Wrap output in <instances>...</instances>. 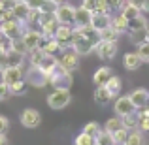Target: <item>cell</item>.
Returning a JSON list of instances; mask_svg holds the SVG:
<instances>
[{"label":"cell","mask_w":149,"mask_h":145,"mask_svg":"<svg viewBox=\"0 0 149 145\" xmlns=\"http://www.w3.org/2000/svg\"><path fill=\"white\" fill-rule=\"evenodd\" d=\"M19 121H21V124L25 128H38L42 123V115L38 109L34 108H26L21 111V117H19Z\"/></svg>","instance_id":"obj_8"},{"label":"cell","mask_w":149,"mask_h":145,"mask_svg":"<svg viewBox=\"0 0 149 145\" xmlns=\"http://www.w3.org/2000/svg\"><path fill=\"white\" fill-rule=\"evenodd\" d=\"M0 77H2V83L13 85L17 81L25 79V70H23V66H6L0 72Z\"/></svg>","instance_id":"obj_7"},{"label":"cell","mask_w":149,"mask_h":145,"mask_svg":"<svg viewBox=\"0 0 149 145\" xmlns=\"http://www.w3.org/2000/svg\"><path fill=\"white\" fill-rule=\"evenodd\" d=\"M25 81L30 85V87L42 89L49 83V76L40 68V66H30L29 70L25 72Z\"/></svg>","instance_id":"obj_3"},{"label":"cell","mask_w":149,"mask_h":145,"mask_svg":"<svg viewBox=\"0 0 149 145\" xmlns=\"http://www.w3.org/2000/svg\"><path fill=\"white\" fill-rule=\"evenodd\" d=\"M108 4L111 6V10H113V8H119V10H121V8L127 4V0H108Z\"/></svg>","instance_id":"obj_43"},{"label":"cell","mask_w":149,"mask_h":145,"mask_svg":"<svg viewBox=\"0 0 149 145\" xmlns=\"http://www.w3.org/2000/svg\"><path fill=\"white\" fill-rule=\"evenodd\" d=\"M95 53L98 55V58H102V60H111V58H115V55H117V42L100 40L98 44L95 45Z\"/></svg>","instance_id":"obj_9"},{"label":"cell","mask_w":149,"mask_h":145,"mask_svg":"<svg viewBox=\"0 0 149 145\" xmlns=\"http://www.w3.org/2000/svg\"><path fill=\"white\" fill-rule=\"evenodd\" d=\"M40 47L47 55H55V53H58V51H62V45L58 44L57 38H44V42H42Z\"/></svg>","instance_id":"obj_18"},{"label":"cell","mask_w":149,"mask_h":145,"mask_svg":"<svg viewBox=\"0 0 149 145\" xmlns=\"http://www.w3.org/2000/svg\"><path fill=\"white\" fill-rule=\"evenodd\" d=\"M74 145H96V142H95L93 136L81 132V134H77L76 138H74Z\"/></svg>","instance_id":"obj_35"},{"label":"cell","mask_w":149,"mask_h":145,"mask_svg":"<svg viewBox=\"0 0 149 145\" xmlns=\"http://www.w3.org/2000/svg\"><path fill=\"white\" fill-rule=\"evenodd\" d=\"M130 40L132 44H142V42L147 40V26H143V28H136V30H130Z\"/></svg>","instance_id":"obj_30"},{"label":"cell","mask_w":149,"mask_h":145,"mask_svg":"<svg viewBox=\"0 0 149 145\" xmlns=\"http://www.w3.org/2000/svg\"><path fill=\"white\" fill-rule=\"evenodd\" d=\"M95 142H96V145H115V143H117L111 132L104 130V128H102V132L95 138Z\"/></svg>","instance_id":"obj_27"},{"label":"cell","mask_w":149,"mask_h":145,"mask_svg":"<svg viewBox=\"0 0 149 145\" xmlns=\"http://www.w3.org/2000/svg\"><path fill=\"white\" fill-rule=\"evenodd\" d=\"M26 89H29V83H26L25 79L17 81V83L10 85V91H11V96H23L26 92Z\"/></svg>","instance_id":"obj_31"},{"label":"cell","mask_w":149,"mask_h":145,"mask_svg":"<svg viewBox=\"0 0 149 145\" xmlns=\"http://www.w3.org/2000/svg\"><path fill=\"white\" fill-rule=\"evenodd\" d=\"M121 13H123L128 21H132V19H136V17L142 15V8H138V6H134V4H128L127 2L123 8H121Z\"/></svg>","instance_id":"obj_24"},{"label":"cell","mask_w":149,"mask_h":145,"mask_svg":"<svg viewBox=\"0 0 149 145\" xmlns=\"http://www.w3.org/2000/svg\"><path fill=\"white\" fill-rule=\"evenodd\" d=\"M8 130H10V121H8V117L0 115V136H6Z\"/></svg>","instance_id":"obj_39"},{"label":"cell","mask_w":149,"mask_h":145,"mask_svg":"<svg viewBox=\"0 0 149 145\" xmlns=\"http://www.w3.org/2000/svg\"><path fill=\"white\" fill-rule=\"evenodd\" d=\"M111 76H113V72H111L109 66H100V68L95 72V76H93V81H95L96 87H98V85H106V81H108Z\"/></svg>","instance_id":"obj_17"},{"label":"cell","mask_w":149,"mask_h":145,"mask_svg":"<svg viewBox=\"0 0 149 145\" xmlns=\"http://www.w3.org/2000/svg\"><path fill=\"white\" fill-rule=\"evenodd\" d=\"M115 145H127V143H115Z\"/></svg>","instance_id":"obj_50"},{"label":"cell","mask_w":149,"mask_h":145,"mask_svg":"<svg viewBox=\"0 0 149 145\" xmlns=\"http://www.w3.org/2000/svg\"><path fill=\"white\" fill-rule=\"evenodd\" d=\"M72 102V94L70 89H53V92H49L47 96V105L51 109H64L66 105Z\"/></svg>","instance_id":"obj_2"},{"label":"cell","mask_w":149,"mask_h":145,"mask_svg":"<svg viewBox=\"0 0 149 145\" xmlns=\"http://www.w3.org/2000/svg\"><path fill=\"white\" fill-rule=\"evenodd\" d=\"M142 11H147V13H149V0H143V6H142Z\"/></svg>","instance_id":"obj_45"},{"label":"cell","mask_w":149,"mask_h":145,"mask_svg":"<svg viewBox=\"0 0 149 145\" xmlns=\"http://www.w3.org/2000/svg\"><path fill=\"white\" fill-rule=\"evenodd\" d=\"M58 62H61L68 72H76V70L79 68V55H77L72 47H70V49H62Z\"/></svg>","instance_id":"obj_10"},{"label":"cell","mask_w":149,"mask_h":145,"mask_svg":"<svg viewBox=\"0 0 149 145\" xmlns=\"http://www.w3.org/2000/svg\"><path fill=\"white\" fill-rule=\"evenodd\" d=\"M121 87H123V83H121V77H117V76H111L106 81V89L109 91V94L113 98H117L121 94Z\"/></svg>","instance_id":"obj_22"},{"label":"cell","mask_w":149,"mask_h":145,"mask_svg":"<svg viewBox=\"0 0 149 145\" xmlns=\"http://www.w3.org/2000/svg\"><path fill=\"white\" fill-rule=\"evenodd\" d=\"M128 4H134V6H138V8H142L143 6V0H127Z\"/></svg>","instance_id":"obj_44"},{"label":"cell","mask_w":149,"mask_h":145,"mask_svg":"<svg viewBox=\"0 0 149 145\" xmlns=\"http://www.w3.org/2000/svg\"><path fill=\"white\" fill-rule=\"evenodd\" d=\"M72 36H74V26L72 25H61L55 34V38L58 40V44L62 45V49L72 47Z\"/></svg>","instance_id":"obj_12"},{"label":"cell","mask_w":149,"mask_h":145,"mask_svg":"<svg viewBox=\"0 0 149 145\" xmlns=\"http://www.w3.org/2000/svg\"><path fill=\"white\" fill-rule=\"evenodd\" d=\"M49 83L53 85V89H70V87H72V83H74L72 72H68V70L58 62L57 68L49 74Z\"/></svg>","instance_id":"obj_1"},{"label":"cell","mask_w":149,"mask_h":145,"mask_svg":"<svg viewBox=\"0 0 149 145\" xmlns=\"http://www.w3.org/2000/svg\"><path fill=\"white\" fill-rule=\"evenodd\" d=\"M6 2H13V0H6Z\"/></svg>","instance_id":"obj_52"},{"label":"cell","mask_w":149,"mask_h":145,"mask_svg":"<svg viewBox=\"0 0 149 145\" xmlns=\"http://www.w3.org/2000/svg\"><path fill=\"white\" fill-rule=\"evenodd\" d=\"M0 145H10V142H8L6 136H0Z\"/></svg>","instance_id":"obj_46"},{"label":"cell","mask_w":149,"mask_h":145,"mask_svg":"<svg viewBox=\"0 0 149 145\" xmlns=\"http://www.w3.org/2000/svg\"><path fill=\"white\" fill-rule=\"evenodd\" d=\"M108 26H111V15L109 13H93V19H91V28L95 32H102L106 30Z\"/></svg>","instance_id":"obj_14"},{"label":"cell","mask_w":149,"mask_h":145,"mask_svg":"<svg viewBox=\"0 0 149 145\" xmlns=\"http://www.w3.org/2000/svg\"><path fill=\"white\" fill-rule=\"evenodd\" d=\"M45 2H57V0H45Z\"/></svg>","instance_id":"obj_49"},{"label":"cell","mask_w":149,"mask_h":145,"mask_svg":"<svg viewBox=\"0 0 149 145\" xmlns=\"http://www.w3.org/2000/svg\"><path fill=\"white\" fill-rule=\"evenodd\" d=\"M128 96L132 98V102H134V105L138 109H143L149 104V91H147V89H142V87H140V89H134V91H132Z\"/></svg>","instance_id":"obj_16"},{"label":"cell","mask_w":149,"mask_h":145,"mask_svg":"<svg viewBox=\"0 0 149 145\" xmlns=\"http://www.w3.org/2000/svg\"><path fill=\"white\" fill-rule=\"evenodd\" d=\"M44 57H45V51L42 49V47L30 49V51H29V55H26V58H29L30 66H40V62L44 60Z\"/></svg>","instance_id":"obj_25"},{"label":"cell","mask_w":149,"mask_h":145,"mask_svg":"<svg viewBox=\"0 0 149 145\" xmlns=\"http://www.w3.org/2000/svg\"><path fill=\"white\" fill-rule=\"evenodd\" d=\"M147 40H149V23H147Z\"/></svg>","instance_id":"obj_47"},{"label":"cell","mask_w":149,"mask_h":145,"mask_svg":"<svg viewBox=\"0 0 149 145\" xmlns=\"http://www.w3.org/2000/svg\"><path fill=\"white\" fill-rule=\"evenodd\" d=\"M11 51H15V53H21V55H29V47H26V44L23 42V38H15V40H11Z\"/></svg>","instance_id":"obj_32"},{"label":"cell","mask_w":149,"mask_h":145,"mask_svg":"<svg viewBox=\"0 0 149 145\" xmlns=\"http://www.w3.org/2000/svg\"><path fill=\"white\" fill-rule=\"evenodd\" d=\"M143 26H147V19L143 17V15H140V17L132 19L130 25H128V32L130 30H136V28H143Z\"/></svg>","instance_id":"obj_37"},{"label":"cell","mask_w":149,"mask_h":145,"mask_svg":"<svg viewBox=\"0 0 149 145\" xmlns=\"http://www.w3.org/2000/svg\"><path fill=\"white\" fill-rule=\"evenodd\" d=\"M98 4H100V0H83V2H81V6L87 8V10H91L93 13H95L96 8H98Z\"/></svg>","instance_id":"obj_41"},{"label":"cell","mask_w":149,"mask_h":145,"mask_svg":"<svg viewBox=\"0 0 149 145\" xmlns=\"http://www.w3.org/2000/svg\"><path fill=\"white\" fill-rule=\"evenodd\" d=\"M140 64H142V58L138 57V53H127L123 57V66L127 70H138L140 68Z\"/></svg>","instance_id":"obj_19"},{"label":"cell","mask_w":149,"mask_h":145,"mask_svg":"<svg viewBox=\"0 0 149 145\" xmlns=\"http://www.w3.org/2000/svg\"><path fill=\"white\" fill-rule=\"evenodd\" d=\"M119 36H121V32L117 28H113V26H108L106 30L100 32V40H104V42H117Z\"/></svg>","instance_id":"obj_29"},{"label":"cell","mask_w":149,"mask_h":145,"mask_svg":"<svg viewBox=\"0 0 149 145\" xmlns=\"http://www.w3.org/2000/svg\"><path fill=\"white\" fill-rule=\"evenodd\" d=\"M111 98L113 96L109 94V91L106 89V85H98V87H96V91H95V102L98 105H106Z\"/></svg>","instance_id":"obj_20"},{"label":"cell","mask_w":149,"mask_h":145,"mask_svg":"<svg viewBox=\"0 0 149 145\" xmlns=\"http://www.w3.org/2000/svg\"><path fill=\"white\" fill-rule=\"evenodd\" d=\"M57 64H58V58L55 57V55H47V53H45L44 60L40 62V68H42V70H44V72L49 76V74L53 72L55 68H57Z\"/></svg>","instance_id":"obj_23"},{"label":"cell","mask_w":149,"mask_h":145,"mask_svg":"<svg viewBox=\"0 0 149 145\" xmlns=\"http://www.w3.org/2000/svg\"><path fill=\"white\" fill-rule=\"evenodd\" d=\"M127 145H146V138H143L142 130H130V134H128L127 142H125Z\"/></svg>","instance_id":"obj_28"},{"label":"cell","mask_w":149,"mask_h":145,"mask_svg":"<svg viewBox=\"0 0 149 145\" xmlns=\"http://www.w3.org/2000/svg\"><path fill=\"white\" fill-rule=\"evenodd\" d=\"M121 121H123V126L125 128L134 130V128L138 126V123H140V113L134 111V113H130V115H125V117H121Z\"/></svg>","instance_id":"obj_26"},{"label":"cell","mask_w":149,"mask_h":145,"mask_svg":"<svg viewBox=\"0 0 149 145\" xmlns=\"http://www.w3.org/2000/svg\"><path fill=\"white\" fill-rule=\"evenodd\" d=\"M128 25H130V21H128V19L125 17L121 11L115 15V17H111V26H113V28H117L121 34H123V32H128Z\"/></svg>","instance_id":"obj_21"},{"label":"cell","mask_w":149,"mask_h":145,"mask_svg":"<svg viewBox=\"0 0 149 145\" xmlns=\"http://www.w3.org/2000/svg\"><path fill=\"white\" fill-rule=\"evenodd\" d=\"M57 2H66V0H57Z\"/></svg>","instance_id":"obj_51"},{"label":"cell","mask_w":149,"mask_h":145,"mask_svg":"<svg viewBox=\"0 0 149 145\" xmlns=\"http://www.w3.org/2000/svg\"><path fill=\"white\" fill-rule=\"evenodd\" d=\"M83 132H85V134H89V136H93V138H96V136L102 132V126L96 123V121H91V123H87L83 126Z\"/></svg>","instance_id":"obj_36"},{"label":"cell","mask_w":149,"mask_h":145,"mask_svg":"<svg viewBox=\"0 0 149 145\" xmlns=\"http://www.w3.org/2000/svg\"><path fill=\"white\" fill-rule=\"evenodd\" d=\"M26 23H21L17 19H11V21H2L0 23V32L4 34L10 40H15V38H21L23 32L26 30Z\"/></svg>","instance_id":"obj_4"},{"label":"cell","mask_w":149,"mask_h":145,"mask_svg":"<svg viewBox=\"0 0 149 145\" xmlns=\"http://www.w3.org/2000/svg\"><path fill=\"white\" fill-rule=\"evenodd\" d=\"M23 42L26 44V47L29 49H36L42 45V42H44V34H42V30H32V28H26L25 32H23Z\"/></svg>","instance_id":"obj_13"},{"label":"cell","mask_w":149,"mask_h":145,"mask_svg":"<svg viewBox=\"0 0 149 145\" xmlns=\"http://www.w3.org/2000/svg\"><path fill=\"white\" fill-rule=\"evenodd\" d=\"M10 96H11L10 85H6V83H0V102H2V100H8Z\"/></svg>","instance_id":"obj_40"},{"label":"cell","mask_w":149,"mask_h":145,"mask_svg":"<svg viewBox=\"0 0 149 145\" xmlns=\"http://www.w3.org/2000/svg\"><path fill=\"white\" fill-rule=\"evenodd\" d=\"M136 53H138V57L142 58V62H149V40L136 45Z\"/></svg>","instance_id":"obj_34"},{"label":"cell","mask_w":149,"mask_h":145,"mask_svg":"<svg viewBox=\"0 0 149 145\" xmlns=\"http://www.w3.org/2000/svg\"><path fill=\"white\" fill-rule=\"evenodd\" d=\"M128 134H130V130L125 128V126H121L117 132H113V138H115L117 143H125V142H127V138H128Z\"/></svg>","instance_id":"obj_38"},{"label":"cell","mask_w":149,"mask_h":145,"mask_svg":"<svg viewBox=\"0 0 149 145\" xmlns=\"http://www.w3.org/2000/svg\"><path fill=\"white\" fill-rule=\"evenodd\" d=\"M74 15H76V8L68 2H58L57 10H55V17L58 19L61 25H72L74 26Z\"/></svg>","instance_id":"obj_5"},{"label":"cell","mask_w":149,"mask_h":145,"mask_svg":"<svg viewBox=\"0 0 149 145\" xmlns=\"http://www.w3.org/2000/svg\"><path fill=\"white\" fill-rule=\"evenodd\" d=\"M91 19H93L91 10H87L83 6L76 8V15H74V26L76 28H87V26H91Z\"/></svg>","instance_id":"obj_11"},{"label":"cell","mask_w":149,"mask_h":145,"mask_svg":"<svg viewBox=\"0 0 149 145\" xmlns=\"http://www.w3.org/2000/svg\"><path fill=\"white\" fill-rule=\"evenodd\" d=\"M11 11H13L15 19L21 23H29V13H30V6L26 2H19V0H13L11 2Z\"/></svg>","instance_id":"obj_15"},{"label":"cell","mask_w":149,"mask_h":145,"mask_svg":"<svg viewBox=\"0 0 149 145\" xmlns=\"http://www.w3.org/2000/svg\"><path fill=\"white\" fill-rule=\"evenodd\" d=\"M19 2H26V4H29V2H30V0H19Z\"/></svg>","instance_id":"obj_48"},{"label":"cell","mask_w":149,"mask_h":145,"mask_svg":"<svg viewBox=\"0 0 149 145\" xmlns=\"http://www.w3.org/2000/svg\"><path fill=\"white\" fill-rule=\"evenodd\" d=\"M123 126V121H121V117H111V119H108L106 121V124H104V130H108V132H117L119 128Z\"/></svg>","instance_id":"obj_33"},{"label":"cell","mask_w":149,"mask_h":145,"mask_svg":"<svg viewBox=\"0 0 149 145\" xmlns=\"http://www.w3.org/2000/svg\"><path fill=\"white\" fill-rule=\"evenodd\" d=\"M136 105L132 102L130 96H117L115 102H113V111L117 113V117H125V115H130V113L136 111Z\"/></svg>","instance_id":"obj_6"},{"label":"cell","mask_w":149,"mask_h":145,"mask_svg":"<svg viewBox=\"0 0 149 145\" xmlns=\"http://www.w3.org/2000/svg\"><path fill=\"white\" fill-rule=\"evenodd\" d=\"M11 8V4L8 6V2L6 0H0V23L4 21V17H6V13H8V10Z\"/></svg>","instance_id":"obj_42"}]
</instances>
